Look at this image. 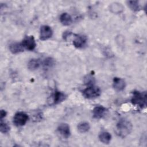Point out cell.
I'll list each match as a JSON object with an SVG mask.
<instances>
[{"mask_svg": "<svg viewBox=\"0 0 147 147\" xmlns=\"http://www.w3.org/2000/svg\"><path fill=\"white\" fill-rule=\"evenodd\" d=\"M132 128V124L129 121L121 119L116 125L115 133L118 136L125 138L131 133Z\"/></svg>", "mask_w": 147, "mask_h": 147, "instance_id": "1", "label": "cell"}, {"mask_svg": "<svg viewBox=\"0 0 147 147\" xmlns=\"http://www.w3.org/2000/svg\"><path fill=\"white\" fill-rule=\"evenodd\" d=\"M132 94L133 95L131 99L132 104L141 109L146 107L147 102L146 91L140 92L139 91H134Z\"/></svg>", "mask_w": 147, "mask_h": 147, "instance_id": "2", "label": "cell"}, {"mask_svg": "<svg viewBox=\"0 0 147 147\" xmlns=\"http://www.w3.org/2000/svg\"><path fill=\"white\" fill-rule=\"evenodd\" d=\"M83 95L87 99H94L100 94V90L99 87L94 86L93 85L89 86L85 88L83 91Z\"/></svg>", "mask_w": 147, "mask_h": 147, "instance_id": "3", "label": "cell"}, {"mask_svg": "<svg viewBox=\"0 0 147 147\" xmlns=\"http://www.w3.org/2000/svg\"><path fill=\"white\" fill-rule=\"evenodd\" d=\"M66 98L67 95L64 93L56 90L50 96L48 99V103L51 105H57L64 101Z\"/></svg>", "mask_w": 147, "mask_h": 147, "instance_id": "4", "label": "cell"}, {"mask_svg": "<svg viewBox=\"0 0 147 147\" xmlns=\"http://www.w3.org/2000/svg\"><path fill=\"white\" fill-rule=\"evenodd\" d=\"M28 119L29 117L26 113L22 111L17 112L13 117V123L17 126H22L26 124Z\"/></svg>", "mask_w": 147, "mask_h": 147, "instance_id": "5", "label": "cell"}, {"mask_svg": "<svg viewBox=\"0 0 147 147\" xmlns=\"http://www.w3.org/2000/svg\"><path fill=\"white\" fill-rule=\"evenodd\" d=\"M22 44L24 49L28 51H33L36 47V42L33 36H27L22 41Z\"/></svg>", "mask_w": 147, "mask_h": 147, "instance_id": "6", "label": "cell"}, {"mask_svg": "<svg viewBox=\"0 0 147 147\" xmlns=\"http://www.w3.org/2000/svg\"><path fill=\"white\" fill-rule=\"evenodd\" d=\"M53 34L51 28L48 25H42L40 28V38L41 40H47L51 38Z\"/></svg>", "mask_w": 147, "mask_h": 147, "instance_id": "7", "label": "cell"}, {"mask_svg": "<svg viewBox=\"0 0 147 147\" xmlns=\"http://www.w3.org/2000/svg\"><path fill=\"white\" fill-rule=\"evenodd\" d=\"M87 40L86 36L84 35L75 34L72 42L75 47L77 48H82L86 45Z\"/></svg>", "mask_w": 147, "mask_h": 147, "instance_id": "8", "label": "cell"}, {"mask_svg": "<svg viewBox=\"0 0 147 147\" xmlns=\"http://www.w3.org/2000/svg\"><path fill=\"white\" fill-rule=\"evenodd\" d=\"M58 133L64 138H68L71 134L69 126L67 123L60 124L57 129Z\"/></svg>", "mask_w": 147, "mask_h": 147, "instance_id": "9", "label": "cell"}, {"mask_svg": "<svg viewBox=\"0 0 147 147\" xmlns=\"http://www.w3.org/2000/svg\"><path fill=\"white\" fill-rule=\"evenodd\" d=\"M107 110L102 106H95L92 110L93 117L96 119L102 118L105 116Z\"/></svg>", "mask_w": 147, "mask_h": 147, "instance_id": "10", "label": "cell"}, {"mask_svg": "<svg viewBox=\"0 0 147 147\" xmlns=\"http://www.w3.org/2000/svg\"><path fill=\"white\" fill-rule=\"evenodd\" d=\"M113 86L114 88L118 91H122L124 90L126 86L125 81L120 78H114L113 82Z\"/></svg>", "mask_w": 147, "mask_h": 147, "instance_id": "11", "label": "cell"}, {"mask_svg": "<svg viewBox=\"0 0 147 147\" xmlns=\"http://www.w3.org/2000/svg\"><path fill=\"white\" fill-rule=\"evenodd\" d=\"M9 49L12 53L17 54L23 52L24 50V48L23 47L21 42L20 43L15 42L10 44Z\"/></svg>", "mask_w": 147, "mask_h": 147, "instance_id": "12", "label": "cell"}, {"mask_svg": "<svg viewBox=\"0 0 147 147\" xmlns=\"http://www.w3.org/2000/svg\"><path fill=\"white\" fill-rule=\"evenodd\" d=\"M99 139L100 141L103 144H108L111 141V136L109 132L106 131H102L99 134Z\"/></svg>", "mask_w": 147, "mask_h": 147, "instance_id": "13", "label": "cell"}, {"mask_svg": "<svg viewBox=\"0 0 147 147\" xmlns=\"http://www.w3.org/2000/svg\"><path fill=\"white\" fill-rule=\"evenodd\" d=\"M60 21L63 25L68 26L71 24L72 18L71 16L67 13H63L60 16Z\"/></svg>", "mask_w": 147, "mask_h": 147, "instance_id": "14", "label": "cell"}, {"mask_svg": "<svg viewBox=\"0 0 147 147\" xmlns=\"http://www.w3.org/2000/svg\"><path fill=\"white\" fill-rule=\"evenodd\" d=\"M110 10L113 13L119 14L123 11V6L120 3L114 2L110 5Z\"/></svg>", "mask_w": 147, "mask_h": 147, "instance_id": "15", "label": "cell"}, {"mask_svg": "<svg viewBox=\"0 0 147 147\" xmlns=\"http://www.w3.org/2000/svg\"><path fill=\"white\" fill-rule=\"evenodd\" d=\"M40 65V62L38 59H31L28 64V68L31 71H34L39 68Z\"/></svg>", "mask_w": 147, "mask_h": 147, "instance_id": "16", "label": "cell"}, {"mask_svg": "<svg viewBox=\"0 0 147 147\" xmlns=\"http://www.w3.org/2000/svg\"><path fill=\"white\" fill-rule=\"evenodd\" d=\"M77 127H78V130L79 131V132L84 133L87 132L90 130V126L88 122H82L78 125Z\"/></svg>", "mask_w": 147, "mask_h": 147, "instance_id": "17", "label": "cell"}, {"mask_svg": "<svg viewBox=\"0 0 147 147\" xmlns=\"http://www.w3.org/2000/svg\"><path fill=\"white\" fill-rule=\"evenodd\" d=\"M128 6L133 11H138L140 9V6L137 1H129L127 2Z\"/></svg>", "mask_w": 147, "mask_h": 147, "instance_id": "18", "label": "cell"}, {"mask_svg": "<svg viewBox=\"0 0 147 147\" xmlns=\"http://www.w3.org/2000/svg\"><path fill=\"white\" fill-rule=\"evenodd\" d=\"M0 130L2 133H6L10 130V126L5 122H3L2 120H1L0 124Z\"/></svg>", "mask_w": 147, "mask_h": 147, "instance_id": "19", "label": "cell"}, {"mask_svg": "<svg viewBox=\"0 0 147 147\" xmlns=\"http://www.w3.org/2000/svg\"><path fill=\"white\" fill-rule=\"evenodd\" d=\"M94 82V78L91 75H87V76L84 78V82L86 84L88 85V86L93 85Z\"/></svg>", "mask_w": 147, "mask_h": 147, "instance_id": "20", "label": "cell"}, {"mask_svg": "<svg viewBox=\"0 0 147 147\" xmlns=\"http://www.w3.org/2000/svg\"><path fill=\"white\" fill-rule=\"evenodd\" d=\"M43 64L45 67H51L54 64V60L52 58L48 57L44 60Z\"/></svg>", "mask_w": 147, "mask_h": 147, "instance_id": "21", "label": "cell"}, {"mask_svg": "<svg viewBox=\"0 0 147 147\" xmlns=\"http://www.w3.org/2000/svg\"><path fill=\"white\" fill-rule=\"evenodd\" d=\"M6 111L4 110H1L0 113V119L1 120H3V118H5L6 115Z\"/></svg>", "mask_w": 147, "mask_h": 147, "instance_id": "22", "label": "cell"}]
</instances>
